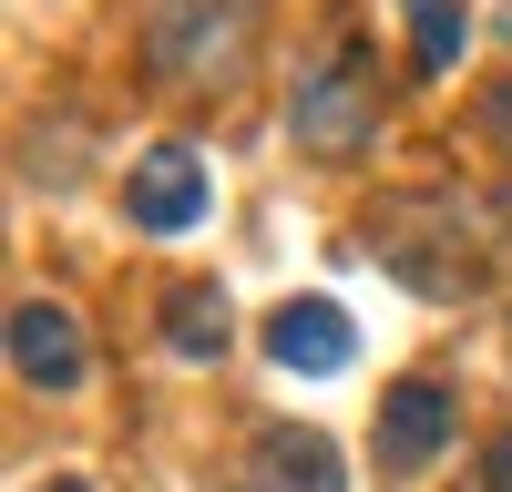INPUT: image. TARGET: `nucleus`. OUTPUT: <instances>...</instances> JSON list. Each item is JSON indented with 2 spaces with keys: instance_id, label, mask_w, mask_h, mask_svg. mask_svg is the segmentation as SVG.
Returning <instances> with one entry per match:
<instances>
[{
  "instance_id": "obj_1",
  "label": "nucleus",
  "mask_w": 512,
  "mask_h": 492,
  "mask_svg": "<svg viewBox=\"0 0 512 492\" xmlns=\"http://www.w3.org/2000/svg\"><path fill=\"white\" fill-rule=\"evenodd\" d=\"M287 134H297V154H318V164L369 154V134H379V72H369V52H359V41H328V52H318V72H297Z\"/></svg>"
},
{
  "instance_id": "obj_2",
  "label": "nucleus",
  "mask_w": 512,
  "mask_h": 492,
  "mask_svg": "<svg viewBox=\"0 0 512 492\" xmlns=\"http://www.w3.org/2000/svg\"><path fill=\"white\" fill-rule=\"evenodd\" d=\"M246 41H256V0H154V11H144V52L175 72V82L236 72Z\"/></svg>"
},
{
  "instance_id": "obj_3",
  "label": "nucleus",
  "mask_w": 512,
  "mask_h": 492,
  "mask_svg": "<svg viewBox=\"0 0 512 492\" xmlns=\"http://www.w3.org/2000/svg\"><path fill=\"white\" fill-rule=\"evenodd\" d=\"M441 441H451V380H390L379 390V472H420V462H441Z\"/></svg>"
},
{
  "instance_id": "obj_4",
  "label": "nucleus",
  "mask_w": 512,
  "mask_h": 492,
  "mask_svg": "<svg viewBox=\"0 0 512 492\" xmlns=\"http://www.w3.org/2000/svg\"><path fill=\"white\" fill-rule=\"evenodd\" d=\"M123 205H134L144 236H185L205 216V164H195V144H154L134 164V185H123Z\"/></svg>"
},
{
  "instance_id": "obj_5",
  "label": "nucleus",
  "mask_w": 512,
  "mask_h": 492,
  "mask_svg": "<svg viewBox=\"0 0 512 492\" xmlns=\"http://www.w3.org/2000/svg\"><path fill=\"white\" fill-rule=\"evenodd\" d=\"M11 369H21L31 390H82V328H72V308L31 298L11 318Z\"/></svg>"
},
{
  "instance_id": "obj_6",
  "label": "nucleus",
  "mask_w": 512,
  "mask_h": 492,
  "mask_svg": "<svg viewBox=\"0 0 512 492\" xmlns=\"http://www.w3.org/2000/svg\"><path fill=\"white\" fill-rule=\"evenodd\" d=\"M267 349H277L287 369H308V380H328V369H349V318H338L328 298H287V308L267 318Z\"/></svg>"
},
{
  "instance_id": "obj_7",
  "label": "nucleus",
  "mask_w": 512,
  "mask_h": 492,
  "mask_svg": "<svg viewBox=\"0 0 512 492\" xmlns=\"http://www.w3.org/2000/svg\"><path fill=\"white\" fill-rule=\"evenodd\" d=\"M256 492H349V482H338V451H328V431H308V421H277L267 441H256Z\"/></svg>"
},
{
  "instance_id": "obj_8",
  "label": "nucleus",
  "mask_w": 512,
  "mask_h": 492,
  "mask_svg": "<svg viewBox=\"0 0 512 492\" xmlns=\"http://www.w3.org/2000/svg\"><path fill=\"white\" fill-rule=\"evenodd\" d=\"M226 328H236V308H226L216 277H185L175 298H164V349L175 359H226Z\"/></svg>"
},
{
  "instance_id": "obj_9",
  "label": "nucleus",
  "mask_w": 512,
  "mask_h": 492,
  "mask_svg": "<svg viewBox=\"0 0 512 492\" xmlns=\"http://www.w3.org/2000/svg\"><path fill=\"white\" fill-rule=\"evenodd\" d=\"M461 52H472L461 0H410V62H420V72H461Z\"/></svg>"
},
{
  "instance_id": "obj_10",
  "label": "nucleus",
  "mask_w": 512,
  "mask_h": 492,
  "mask_svg": "<svg viewBox=\"0 0 512 492\" xmlns=\"http://www.w3.org/2000/svg\"><path fill=\"white\" fill-rule=\"evenodd\" d=\"M482 492H512V431H502V441L482 451Z\"/></svg>"
},
{
  "instance_id": "obj_11",
  "label": "nucleus",
  "mask_w": 512,
  "mask_h": 492,
  "mask_svg": "<svg viewBox=\"0 0 512 492\" xmlns=\"http://www.w3.org/2000/svg\"><path fill=\"white\" fill-rule=\"evenodd\" d=\"M482 134H502V144H512V82H502V93H482Z\"/></svg>"
},
{
  "instance_id": "obj_12",
  "label": "nucleus",
  "mask_w": 512,
  "mask_h": 492,
  "mask_svg": "<svg viewBox=\"0 0 512 492\" xmlns=\"http://www.w3.org/2000/svg\"><path fill=\"white\" fill-rule=\"evenodd\" d=\"M41 492H93V482H41Z\"/></svg>"
},
{
  "instance_id": "obj_13",
  "label": "nucleus",
  "mask_w": 512,
  "mask_h": 492,
  "mask_svg": "<svg viewBox=\"0 0 512 492\" xmlns=\"http://www.w3.org/2000/svg\"><path fill=\"white\" fill-rule=\"evenodd\" d=\"M502 31H512V21H502Z\"/></svg>"
}]
</instances>
